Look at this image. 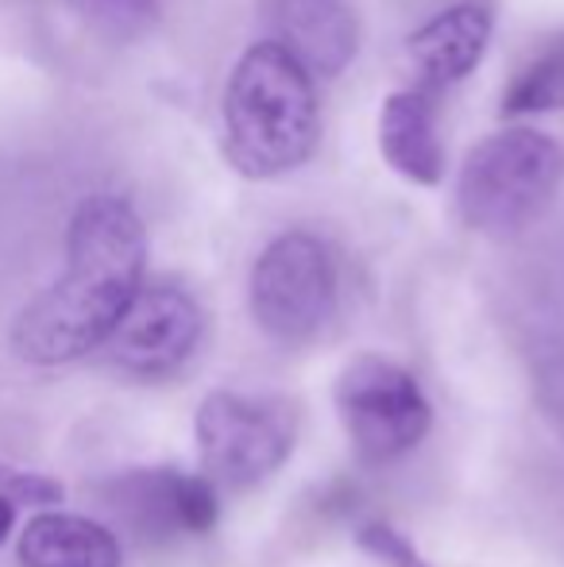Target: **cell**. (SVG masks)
<instances>
[{
  "label": "cell",
  "instance_id": "obj_1",
  "mask_svg": "<svg viewBox=\"0 0 564 567\" xmlns=\"http://www.w3.org/2000/svg\"><path fill=\"white\" fill-rule=\"evenodd\" d=\"M147 228L116 194H93L66 228V270L20 309L12 348L31 367H62L105 348L143 286Z\"/></svg>",
  "mask_w": 564,
  "mask_h": 567
},
{
  "label": "cell",
  "instance_id": "obj_2",
  "mask_svg": "<svg viewBox=\"0 0 564 567\" xmlns=\"http://www.w3.org/2000/svg\"><path fill=\"white\" fill-rule=\"evenodd\" d=\"M221 143L244 178H283L321 143L317 85L283 47L259 39L236 59L221 93Z\"/></svg>",
  "mask_w": 564,
  "mask_h": 567
},
{
  "label": "cell",
  "instance_id": "obj_3",
  "mask_svg": "<svg viewBox=\"0 0 564 567\" xmlns=\"http://www.w3.org/2000/svg\"><path fill=\"white\" fill-rule=\"evenodd\" d=\"M564 186V147L534 124H506L468 151L457 213L472 231L514 236L545 217Z\"/></svg>",
  "mask_w": 564,
  "mask_h": 567
},
{
  "label": "cell",
  "instance_id": "obj_4",
  "mask_svg": "<svg viewBox=\"0 0 564 567\" xmlns=\"http://www.w3.org/2000/svg\"><path fill=\"white\" fill-rule=\"evenodd\" d=\"M248 301L264 337L283 348L321 340L340 309L337 255L314 231H283L252 267Z\"/></svg>",
  "mask_w": 564,
  "mask_h": 567
},
{
  "label": "cell",
  "instance_id": "obj_5",
  "mask_svg": "<svg viewBox=\"0 0 564 567\" xmlns=\"http://www.w3.org/2000/svg\"><path fill=\"white\" fill-rule=\"evenodd\" d=\"M194 436L213 486L252 491L290 460L298 417L283 398L217 390L197 410Z\"/></svg>",
  "mask_w": 564,
  "mask_h": 567
},
{
  "label": "cell",
  "instance_id": "obj_6",
  "mask_svg": "<svg viewBox=\"0 0 564 567\" xmlns=\"http://www.w3.org/2000/svg\"><path fill=\"white\" fill-rule=\"evenodd\" d=\"M337 410L363 463H394L429 433V402L410 371L383 355H360L337 379Z\"/></svg>",
  "mask_w": 564,
  "mask_h": 567
},
{
  "label": "cell",
  "instance_id": "obj_7",
  "mask_svg": "<svg viewBox=\"0 0 564 567\" xmlns=\"http://www.w3.org/2000/svg\"><path fill=\"white\" fill-rule=\"evenodd\" d=\"M205 332L197 298L178 282H147L105 340L109 363L132 379H171L189 363Z\"/></svg>",
  "mask_w": 564,
  "mask_h": 567
},
{
  "label": "cell",
  "instance_id": "obj_8",
  "mask_svg": "<svg viewBox=\"0 0 564 567\" xmlns=\"http://www.w3.org/2000/svg\"><path fill=\"white\" fill-rule=\"evenodd\" d=\"M113 514L147 545L202 537L217 525L221 498L205 475L178 467H136L105 486Z\"/></svg>",
  "mask_w": 564,
  "mask_h": 567
},
{
  "label": "cell",
  "instance_id": "obj_9",
  "mask_svg": "<svg viewBox=\"0 0 564 567\" xmlns=\"http://www.w3.org/2000/svg\"><path fill=\"white\" fill-rule=\"evenodd\" d=\"M271 43L309 78H337L360 51V20L348 0H267Z\"/></svg>",
  "mask_w": 564,
  "mask_h": 567
},
{
  "label": "cell",
  "instance_id": "obj_10",
  "mask_svg": "<svg viewBox=\"0 0 564 567\" xmlns=\"http://www.w3.org/2000/svg\"><path fill=\"white\" fill-rule=\"evenodd\" d=\"M491 28H495V20L475 0H464V4H452L444 12L429 16L422 28L407 39V66L410 78L418 82L414 90L437 97L449 85L464 82L488 54Z\"/></svg>",
  "mask_w": 564,
  "mask_h": 567
},
{
  "label": "cell",
  "instance_id": "obj_11",
  "mask_svg": "<svg viewBox=\"0 0 564 567\" xmlns=\"http://www.w3.org/2000/svg\"><path fill=\"white\" fill-rule=\"evenodd\" d=\"M379 155L414 186H441L444 143L437 127V97L422 90H394L379 109Z\"/></svg>",
  "mask_w": 564,
  "mask_h": 567
},
{
  "label": "cell",
  "instance_id": "obj_12",
  "mask_svg": "<svg viewBox=\"0 0 564 567\" xmlns=\"http://www.w3.org/2000/svg\"><path fill=\"white\" fill-rule=\"evenodd\" d=\"M23 567H121V540L109 525L62 509H39L16 540Z\"/></svg>",
  "mask_w": 564,
  "mask_h": 567
},
{
  "label": "cell",
  "instance_id": "obj_13",
  "mask_svg": "<svg viewBox=\"0 0 564 567\" xmlns=\"http://www.w3.org/2000/svg\"><path fill=\"white\" fill-rule=\"evenodd\" d=\"M503 116H545L564 109V35L550 39L542 51L522 62L519 74L506 82Z\"/></svg>",
  "mask_w": 564,
  "mask_h": 567
},
{
  "label": "cell",
  "instance_id": "obj_14",
  "mask_svg": "<svg viewBox=\"0 0 564 567\" xmlns=\"http://www.w3.org/2000/svg\"><path fill=\"white\" fill-rule=\"evenodd\" d=\"M82 20L109 39H140L158 23L163 0H74Z\"/></svg>",
  "mask_w": 564,
  "mask_h": 567
},
{
  "label": "cell",
  "instance_id": "obj_15",
  "mask_svg": "<svg viewBox=\"0 0 564 567\" xmlns=\"http://www.w3.org/2000/svg\"><path fill=\"white\" fill-rule=\"evenodd\" d=\"M0 494H4L12 506H54L62 502V486L47 475H35V471H16L8 463H0Z\"/></svg>",
  "mask_w": 564,
  "mask_h": 567
},
{
  "label": "cell",
  "instance_id": "obj_16",
  "mask_svg": "<svg viewBox=\"0 0 564 567\" xmlns=\"http://www.w3.org/2000/svg\"><path fill=\"white\" fill-rule=\"evenodd\" d=\"M363 545L371 548V553L379 556L383 564H391V567H425L422 560H418V553L407 545V540L399 537V533H391V529H368L363 533Z\"/></svg>",
  "mask_w": 564,
  "mask_h": 567
},
{
  "label": "cell",
  "instance_id": "obj_17",
  "mask_svg": "<svg viewBox=\"0 0 564 567\" xmlns=\"http://www.w3.org/2000/svg\"><path fill=\"white\" fill-rule=\"evenodd\" d=\"M12 529H16V506L0 494V545L12 537Z\"/></svg>",
  "mask_w": 564,
  "mask_h": 567
}]
</instances>
